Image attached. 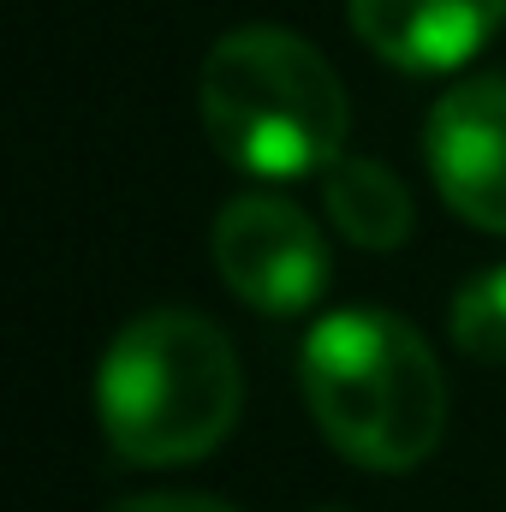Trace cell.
I'll return each instance as SVG.
<instances>
[{
	"instance_id": "1",
	"label": "cell",
	"mask_w": 506,
	"mask_h": 512,
	"mask_svg": "<svg viewBox=\"0 0 506 512\" xmlns=\"http://www.w3.org/2000/svg\"><path fill=\"white\" fill-rule=\"evenodd\" d=\"M304 405L322 441L364 471H411L447 429V382L429 340L370 304L328 310L298 352Z\"/></svg>"
},
{
	"instance_id": "2",
	"label": "cell",
	"mask_w": 506,
	"mask_h": 512,
	"mask_svg": "<svg viewBox=\"0 0 506 512\" xmlns=\"http://www.w3.org/2000/svg\"><path fill=\"white\" fill-rule=\"evenodd\" d=\"M245 405L233 340L197 310L131 316L96 370V417L126 465H191L215 453Z\"/></svg>"
},
{
	"instance_id": "3",
	"label": "cell",
	"mask_w": 506,
	"mask_h": 512,
	"mask_svg": "<svg viewBox=\"0 0 506 512\" xmlns=\"http://www.w3.org/2000/svg\"><path fill=\"white\" fill-rule=\"evenodd\" d=\"M197 114L209 143L251 179L328 173L352 126L328 54L280 24H239L203 54Z\"/></svg>"
},
{
	"instance_id": "4",
	"label": "cell",
	"mask_w": 506,
	"mask_h": 512,
	"mask_svg": "<svg viewBox=\"0 0 506 512\" xmlns=\"http://www.w3.org/2000/svg\"><path fill=\"white\" fill-rule=\"evenodd\" d=\"M215 268L227 292L251 310L298 316L328 286V239L298 203L274 191H245L215 215Z\"/></svg>"
},
{
	"instance_id": "5",
	"label": "cell",
	"mask_w": 506,
	"mask_h": 512,
	"mask_svg": "<svg viewBox=\"0 0 506 512\" xmlns=\"http://www.w3.org/2000/svg\"><path fill=\"white\" fill-rule=\"evenodd\" d=\"M423 161L447 209L483 233H506V78L477 72L441 90L423 126Z\"/></svg>"
},
{
	"instance_id": "6",
	"label": "cell",
	"mask_w": 506,
	"mask_h": 512,
	"mask_svg": "<svg viewBox=\"0 0 506 512\" xmlns=\"http://www.w3.org/2000/svg\"><path fill=\"white\" fill-rule=\"evenodd\" d=\"M358 42L399 72H453L506 24V0H346Z\"/></svg>"
},
{
	"instance_id": "7",
	"label": "cell",
	"mask_w": 506,
	"mask_h": 512,
	"mask_svg": "<svg viewBox=\"0 0 506 512\" xmlns=\"http://www.w3.org/2000/svg\"><path fill=\"white\" fill-rule=\"evenodd\" d=\"M322 203H328L340 239L358 251H399L417 227V203H411L405 179L370 155H340L322 173Z\"/></svg>"
},
{
	"instance_id": "8",
	"label": "cell",
	"mask_w": 506,
	"mask_h": 512,
	"mask_svg": "<svg viewBox=\"0 0 506 512\" xmlns=\"http://www.w3.org/2000/svg\"><path fill=\"white\" fill-rule=\"evenodd\" d=\"M453 346L477 364H506V262L483 268L453 298Z\"/></svg>"
},
{
	"instance_id": "9",
	"label": "cell",
	"mask_w": 506,
	"mask_h": 512,
	"mask_svg": "<svg viewBox=\"0 0 506 512\" xmlns=\"http://www.w3.org/2000/svg\"><path fill=\"white\" fill-rule=\"evenodd\" d=\"M108 512H239L215 495H131V501H114Z\"/></svg>"
},
{
	"instance_id": "10",
	"label": "cell",
	"mask_w": 506,
	"mask_h": 512,
	"mask_svg": "<svg viewBox=\"0 0 506 512\" xmlns=\"http://www.w3.org/2000/svg\"><path fill=\"white\" fill-rule=\"evenodd\" d=\"M322 512H340V507H322Z\"/></svg>"
}]
</instances>
